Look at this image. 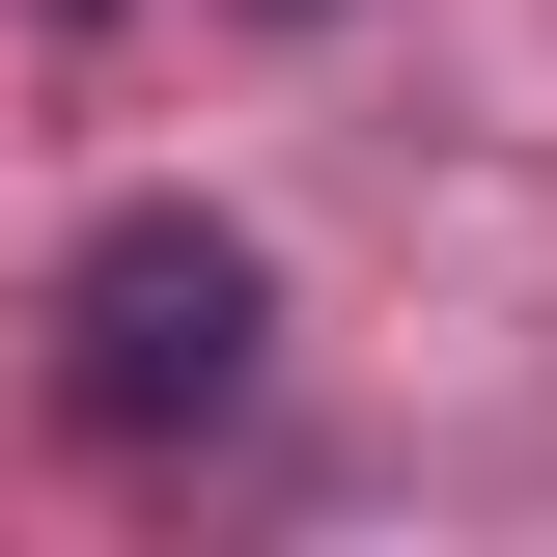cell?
Segmentation results:
<instances>
[{
  "label": "cell",
  "mask_w": 557,
  "mask_h": 557,
  "mask_svg": "<svg viewBox=\"0 0 557 557\" xmlns=\"http://www.w3.org/2000/svg\"><path fill=\"white\" fill-rule=\"evenodd\" d=\"M251 335H278V278H251V223H196V196L84 223V278H57L84 446H196V418H251Z\"/></svg>",
  "instance_id": "6da1fadb"
}]
</instances>
